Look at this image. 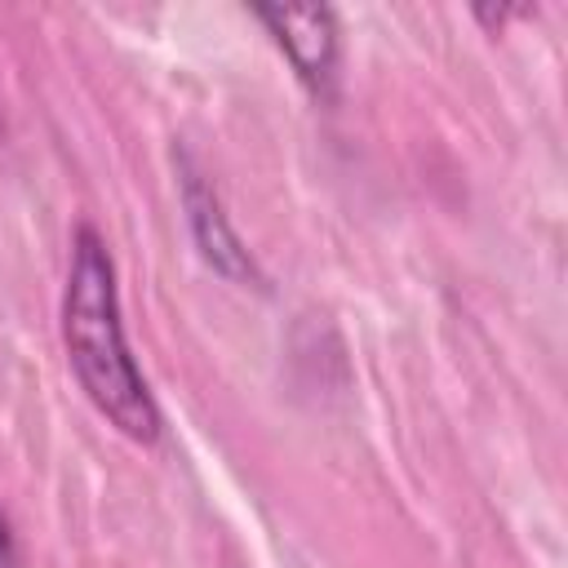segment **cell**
Here are the masks:
<instances>
[{"mask_svg":"<svg viewBox=\"0 0 568 568\" xmlns=\"http://www.w3.org/2000/svg\"><path fill=\"white\" fill-rule=\"evenodd\" d=\"M0 568H22V555H18V537H13L9 519H4V510H0Z\"/></svg>","mask_w":568,"mask_h":568,"instance_id":"obj_4","label":"cell"},{"mask_svg":"<svg viewBox=\"0 0 568 568\" xmlns=\"http://www.w3.org/2000/svg\"><path fill=\"white\" fill-rule=\"evenodd\" d=\"M253 18L271 31V40L284 49L293 71L315 89L328 93L337 75V22L328 9H280V4H257Z\"/></svg>","mask_w":568,"mask_h":568,"instance_id":"obj_2","label":"cell"},{"mask_svg":"<svg viewBox=\"0 0 568 568\" xmlns=\"http://www.w3.org/2000/svg\"><path fill=\"white\" fill-rule=\"evenodd\" d=\"M62 346L93 408L120 435L138 444H155L164 426L160 404L129 351L115 262L106 253V240L93 226H80L71 240V266L62 288Z\"/></svg>","mask_w":568,"mask_h":568,"instance_id":"obj_1","label":"cell"},{"mask_svg":"<svg viewBox=\"0 0 568 568\" xmlns=\"http://www.w3.org/2000/svg\"><path fill=\"white\" fill-rule=\"evenodd\" d=\"M178 178H182V209H186V222H191L200 257L226 280H257V266H253L248 248L240 244V235L231 231L213 182H204V173L191 164L186 151H178Z\"/></svg>","mask_w":568,"mask_h":568,"instance_id":"obj_3","label":"cell"}]
</instances>
